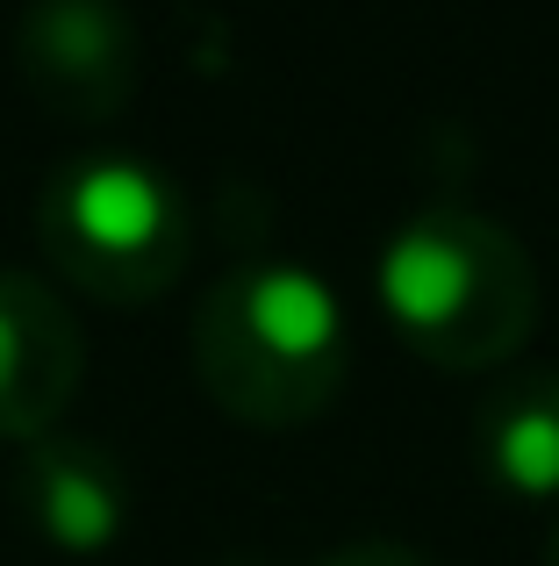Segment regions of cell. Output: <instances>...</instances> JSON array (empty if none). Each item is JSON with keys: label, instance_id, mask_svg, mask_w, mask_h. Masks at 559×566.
Instances as JSON below:
<instances>
[{"label": "cell", "instance_id": "3", "mask_svg": "<svg viewBox=\"0 0 559 566\" xmlns=\"http://www.w3.org/2000/svg\"><path fill=\"white\" fill-rule=\"evenodd\" d=\"M36 237L72 287L101 302H151L194 259V216L172 172L137 151H80L43 180Z\"/></svg>", "mask_w": 559, "mask_h": 566}, {"label": "cell", "instance_id": "9", "mask_svg": "<svg viewBox=\"0 0 559 566\" xmlns=\"http://www.w3.org/2000/svg\"><path fill=\"white\" fill-rule=\"evenodd\" d=\"M546 566H559V524H552V538H546Z\"/></svg>", "mask_w": 559, "mask_h": 566}, {"label": "cell", "instance_id": "4", "mask_svg": "<svg viewBox=\"0 0 559 566\" xmlns=\"http://www.w3.org/2000/svg\"><path fill=\"white\" fill-rule=\"evenodd\" d=\"M22 86L65 123H115L144 80V43L123 0H29L14 22Z\"/></svg>", "mask_w": 559, "mask_h": 566}, {"label": "cell", "instance_id": "5", "mask_svg": "<svg viewBox=\"0 0 559 566\" xmlns=\"http://www.w3.org/2000/svg\"><path fill=\"white\" fill-rule=\"evenodd\" d=\"M86 380V331L43 273L0 265V438L36 444Z\"/></svg>", "mask_w": 559, "mask_h": 566}, {"label": "cell", "instance_id": "2", "mask_svg": "<svg viewBox=\"0 0 559 566\" xmlns=\"http://www.w3.org/2000/svg\"><path fill=\"white\" fill-rule=\"evenodd\" d=\"M351 337L330 280L294 259H244L194 308V374L238 423L280 430L330 409Z\"/></svg>", "mask_w": 559, "mask_h": 566}, {"label": "cell", "instance_id": "8", "mask_svg": "<svg viewBox=\"0 0 559 566\" xmlns=\"http://www.w3.org/2000/svg\"><path fill=\"white\" fill-rule=\"evenodd\" d=\"M316 566H431V559L402 538H351V545H337V553H323Z\"/></svg>", "mask_w": 559, "mask_h": 566}, {"label": "cell", "instance_id": "1", "mask_svg": "<svg viewBox=\"0 0 559 566\" xmlns=\"http://www.w3.org/2000/svg\"><path fill=\"white\" fill-rule=\"evenodd\" d=\"M373 287L402 345L452 374L517 366L538 331V265L509 222L437 201L380 244Z\"/></svg>", "mask_w": 559, "mask_h": 566}, {"label": "cell", "instance_id": "6", "mask_svg": "<svg viewBox=\"0 0 559 566\" xmlns=\"http://www.w3.org/2000/svg\"><path fill=\"white\" fill-rule=\"evenodd\" d=\"M14 510L57 553H108L129 524V473L108 444L51 430V438L22 444L14 467Z\"/></svg>", "mask_w": 559, "mask_h": 566}, {"label": "cell", "instance_id": "7", "mask_svg": "<svg viewBox=\"0 0 559 566\" xmlns=\"http://www.w3.org/2000/svg\"><path fill=\"white\" fill-rule=\"evenodd\" d=\"M474 459L503 495H559V366H509L474 401Z\"/></svg>", "mask_w": 559, "mask_h": 566}]
</instances>
